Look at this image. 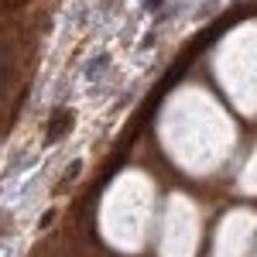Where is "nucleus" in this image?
I'll use <instances>...</instances> for the list:
<instances>
[{"mask_svg": "<svg viewBox=\"0 0 257 257\" xmlns=\"http://www.w3.org/2000/svg\"><path fill=\"white\" fill-rule=\"evenodd\" d=\"M72 123H76V113L72 110H59L55 117L48 120V131H45V138L48 141H62L69 131H72Z\"/></svg>", "mask_w": 257, "mask_h": 257, "instance_id": "1", "label": "nucleus"}, {"mask_svg": "<svg viewBox=\"0 0 257 257\" xmlns=\"http://www.w3.org/2000/svg\"><path fill=\"white\" fill-rule=\"evenodd\" d=\"M79 168H82L79 161H72V165H69V172H65V175H62V182H59V189H65V185H69V182H72V178L79 175Z\"/></svg>", "mask_w": 257, "mask_h": 257, "instance_id": "2", "label": "nucleus"}, {"mask_svg": "<svg viewBox=\"0 0 257 257\" xmlns=\"http://www.w3.org/2000/svg\"><path fill=\"white\" fill-rule=\"evenodd\" d=\"M45 257H65V250H62V247H55V243H52V247H45Z\"/></svg>", "mask_w": 257, "mask_h": 257, "instance_id": "3", "label": "nucleus"}]
</instances>
